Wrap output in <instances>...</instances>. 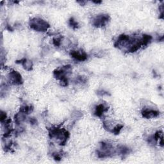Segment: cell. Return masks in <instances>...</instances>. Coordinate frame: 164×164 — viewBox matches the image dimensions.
<instances>
[{
	"instance_id": "cell-25",
	"label": "cell",
	"mask_w": 164,
	"mask_h": 164,
	"mask_svg": "<svg viewBox=\"0 0 164 164\" xmlns=\"http://www.w3.org/2000/svg\"><path fill=\"white\" fill-rule=\"evenodd\" d=\"M93 3H96V4H100V3H102V2L101 1H93L92 2Z\"/></svg>"
},
{
	"instance_id": "cell-12",
	"label": "cell",
	"mask_w": 164,
	"mask_h": 164,
	"mask_svg": "<svg viewBox=\"0 0 164 164\" xmlns=\"http://www.w3.org/2000/svg\"><path fill=\"white\" fill-rule=\"evenodd\" d=\"M116 151H117V154L121 155L123 157L126 156V155L129 154L131 152L130 149L123 145H118L116 148Z\"/></svg>"
},
{
	"instance_id": "cell-16",
	"label": "cell",
	"mask_w": 164,
	"mask_h": 164,
	"mask_svg": "<svg viewBox=\"0 0 164 164\" xmlns=\"http://www.w3.org/2000/svg\"><path fill=\"white\" fill-rule=\"evenodd\" d=\"M69 25L70 26V27L74 29V30H76V29H78L80 27V25H79V23H78L74 18H71L69 19Z\"/></svg>"
},
{
	"instance_id": "cell-6",
	"label": "cell",
	"mask_w": 164,
	"mask_h": 164,
	"mask_svg": "<svg viewBox=\"0 0 164 164\" xmlns=\"http://www.w3.org/2000/svg\"><path fill=\"white\" fill-rule=\"evenodd\" d=\"M110 20V16L108 14H101L94 17L92 20V25L96 28L104 27Z\"/></svg>"
},
{
	"instance_id": "cell-23",
	"label": "cell",
	"mask_w": 164,
	"mask_h": 164,
	"mask_svg": "<svg viewBox=\"0 0 164 164\" xmlns=\"http://www.w3.org/2000/svg\"><path fill=\"white\" fill-rule=\"evenodd\" d=\"M6 30H8V31H10V32H12L14 30L13 28L11 27V26H10L9 24H7L6 26Z\"/></svg>"
},
{
	"instance_id": "cell-13",
	"label": "cell",
	"mask_w": 164,
	"mask_h": 164,
	"mask_svg": "<svg viewBox=\"0 0 164 164\" xmlns=\"http://www.w3.org/2000/svg\"><path fill=\"white\" fill-rule=\"evenodd\" d=\"M27 114H25L24 113H23V112L19 111L18 113H17L14 116L15 123L18 125H20L21 123L25 121L26 119L27 118Z\"/></svg>"
},
{
	"instance_id": "cell-11",
	"label": "cell",
	"mask_w": 164,
	"mask_h": 164,
	"mask_svg": "<svg viewBox=\"0 0 164 164\" xmlns=\"http://www.w3.org/2000/svg\"><path fill=\"white\" fill-rule=\"evenodd\" d=\"M16 64H21L25 70L30 71L33 69V63L31 60H29L27 58H22L20 60H17L15 62Z\"/></svg>"
},
{
	"instance_id": "cell-10",
	"label": "cell",
	"mask_w": 164,
	"mask_h": 164,
	"mask_svg": "<svg viewBox=\"0 0 164 164\" xmlns=\"http://www.w3.org/2000/svg\"><path fill=\"white\" fill-rule=\"evenodd\" d=\"M108 107L105 104L101 103V104H99L95 107L94 114L96 117H101L105 112L108 111Z\"/></svg>"
},
{
	"instance_id": "cell-9",
	"label": "cell",
	"mask_w": 164,
	"mask_h": 164,
	"mask_svg": "<svg viewBox=\"0 0 164 164\" xmlns=\"http://www.w3.org/2000/svg\"><path fill=\"white\" fill-rule=\"evenodd\" d=\"M141 114L143 117L146 119H151L157 117L160 115V111L150 108H144L142 110Z\"/></svg>"
},
{
	"instance_id": "cell-17",
	"label": "cell",
	"mask_w": 164,
	"mask_h": 164,
	"mask_svg": "<svg viewBox=\"0 0 164 164\" xmlns=\"http://www.w3.org/2000/svg\"><path fill=\"white\" fill-rule=\"evenodd\" d=\"M61 41H62V37H55L53 39V43L55 46L59 47L61 45Z\"/></svg>"
},
{
	"instance_id": "cell-1",
	"label": "cell",
	"mask_w": 164,
	"mask_h": 164,
	"mask_svg": "<svg viewBox=\"0 0 164 164\" xmlns=\"http://www.w3.org/2000/svg\"><path fill=\"white\" fill-rule=\"evenodd\" d=\"M114 46L126 53H135L140 48L144 47L142 36L130 37L126 34H122L115 42Z\"/></svg>"
},
{
	"instance_id": "cell-15",
	"label": "cell",
	"mask_w": 164,
	"mask_h": 164,
	"mask_svg": "<svg viewBox=\"0 0 164 164\" xmlns=\"http://www.w3.org/2000/svg\"><path fill=\"white\" fill-rule=\"evenodd\" d=\"M123 128V125L119 124H117V125L115 126L114 127L112 128L111 129L110 132L112 133H114V135H119Z\"/></svg>"
},
{
	"instance_id": "cell-19",
	"label": "cell",
	"mask_w": 164,
	"mask_h": 164,
	"mask_svg": "<svg viewBox=\"0 0 164 164\" xmlns=\"http://www.w3.org/2000/svg\"><path fill=\"white\" fill-rule=\"evenodd\" d=\"M97 94L99 95V96H105V95H106V96H110V94L108 92H107V91H105V90H98V91L97 92Z\"/></svg>"
},
{
	"instance_id": "cell-14",
	"label": "cell",
	"mask_w": 164,
	"mask_h": 164,
	"mask_svg": "<svg viewBox=\"0 0 164 164\" xmlns=\"http://www.w3.org/2000/svg\"><path fill=\"white\" fill-rule=\"evenodd\" d=\"M33 107L32 105H24L21 107L20 108V111L23 112L25 114L28 115L30 114H31L32 112L33 111Z\"/></svg>"
},
{
	"instance_id": "cell-18",
	"label": "cell",
	"mask_w": 164,
	"mask_h": 164,
	"mask_svg": "<svg viewBox=\"0 0 164 164\" xmlns=\"http://www.w3.org/2000/svg\"><path fill=\"white\" fill-rule=\"evenodd\" d=\"M52 156L53 157V158L55 159V160L56 161H60L62 159V157H61V154H60V153H53Z\"/></svg>"
},
{
	"instance_id": "cell-7",
	"label": "cell",
	"mask_w": 164,
	"mask_h": 164,
	"mask_svg": "<svg viewBox=\"0 0 164 164\" xmlns=\"http://www.w3.org/2000/svg\"><path fill=\"white\" fill-rule=\"evenodd\" d=\"M7 80L9 84L12 85H20L23 83L21 74L16 71H12L7 76Z\"/></svg>"
},
{
	"instance_id": "cell-4",
	"label": "cell",
	"mask_w": 164,
	"mask_h": 164,
	"mask_svg": "<svg viewBox=\"0 0 164 164\" xmlns=\"http://www.w3.org/2000/svg\"><path fill=\"white\" fill-rule=\"evenodd\" d=\"M30 27L36 32H45L50 28L49 24L40 18H33L29 21Z\"/></svg>"
},
{
	"instance_id": "cell-24",
	"label": "cell",
	"mask_w": 164,
	"mask_h": 164,
	"mask_svg": "<svg viewBox=\"0 0 164 164\" xmlns=\"http://www.w3.org/2000/svg\"><path fill=\"white\" fill-rule=\"evenodd\" d=\"M77 3H80L81 5H84L86 3H87V2H83V1H81V2H77Z\"/></svg>"
},
{
	"instance_id": "cell-22",
	"label": "cell",
	"mask_w": 164,
	"mask_h": 164,
	"mask_svg": "<svg viewBox=\"0 0 164 164\" xmlns=\"http://www.w3.org/2000/svg\"><path fill=\"white\" fill-rule=\"evenodd\" d=\"M0 118H1V123L3 122L7 119V115L6 112H4L3 111H1V114H0Z\"/></svg>"
},
{
	"instance_id": "cell-5",
	"label": "cell",
	"mask_w": 164,
	"mask_h": 164,
	"mask_svg": "<svg viewBox=\"0 0 164 164\" xmlns=\"http://www.w3.org/2000/svg\"><path fill=\"white\" fill-rule=\"evenodd\" d=\"M72 67L71 65H65L53 71V76L59 81L67 78V76L71 73Z\"/></svg>"
},
{
	"instance_id": "cell-2",
	"label": "cell",
	"mask_w": 164,
	"mask_h": 164,
	"mask_svg": "<svg viewBox=\"0 0 164 164\" xmlns=\"http://www.w3.org/2000/svg\"><path fill=\"white\" fill-rule=\"evenodd\" d=\"M48 131L51 139L55 140L60 145H64L70 136L69 132L67 129L61 128L51 127L48 129Z\"/></svg>"
},
{
	"instance_id": "cell-21",
	"label": "cell",
	"mask_w": 164,
	"mask_h": 164,
	"mask_svg": "<svg viewBox=\"0 0 164 164\" xmlns=\"http://www.w3.org/2000/svg\"><path fill=\"white\" fill-rule=\"evenodd\" d=\"M76 81L79 83H85L86 82H87V79H86L83 76H78L76 78Z\"/></svg>"
},
{
	"instance_id": "cell-3",
	"label": "cell",
	"mask_w": 164,
	"mask_h": 164,
	"mask_svg": "<svg viewBox=\"0 0 164 164\" xmlns=\"http://www.w3.org/2000/svg\"><path fill=\"white\" fill-rule=\"evenodd\" d=\"M96 154L98 158H105L113 157L117 154L116 148L111 143L108 142H101L99 148L96 150Z\"/></svg>"
},
{
	"instance_id": "cell-8",
	"label": "cell",
	"mask_w": 164,
	"mask_h": 164,
	"mask_svg": "<svg viewBox=\"0 0 164 164\" xmlns=\"http://www.w3.org/2000/svg\"><path fill=\"white\" fill-rule=\"evenodd\" d=\"M70 55L72 58L80 62L85 61L87 59V55L83 51H71Z\"/></svg>"
},
{
	"instance_id": "cell-20",
	"label": "cell",
	"mask_w": 164,
	"mask_h": 164,
	"mask_svg": "<svg viewBox=\"0 0 164 164\" xmlns=\"http://www.w3.org/2000/svg\"><path fill=\"white\" fill-rule=\"evenodd\" d=\"M28 120H29L30 123L31 124V125H32V126H35V125H37L38 124L37 120L35 117H29Z\"/></svg>"
}]
</instances>
